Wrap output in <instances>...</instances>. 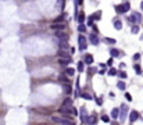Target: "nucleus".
Returning a JSON list of instances; mask_svg holds the SVG:
<instances>
[{
    "label": "nucleus",
    "mask_w": 143,
    "mask_h": 125,
    "mask_svg": "<svg viewBox=\"0 0 143 125\" xmlns=\"http://www.w3.org/2000/svg\"><path fill=\"white\" fill-rule=\"evenodd\" d=\"M88 113H86V109L85 107H81V121L83 124H88Z\"/></svg>",
    "instance_id": "7ed1b4c3"
},
{
    "label": "nucleus",
    "mask_w": 143,
    "mask_h": 125,
    "mask_svg": "<svg viewBox=\"0 0 143 125\" xmlns=\"http://www.w3.org/2000/svg\"><path fill=\"white\" fill-rule=\"evenodd\" d=\"M111 125H118V124H117V122H112V124Z\"/></svg>",
    "instance_id": "a18cd8bd"
},
{
    "label": "nucleus",
    "mask_w": 143,
    "mask_h": 125,
    "mask_svg": "<svg viewBox=\"0 0 143 125\" xmlns=\"http://www.w3.org/2000/svg\"><path fill=\"white\" fill-rule=\"evenodd\" d=\"M101 121H104V122H108V121H110L108 115H101Z\"/></svg>",
    "instance_id": "4c0bfd02"
},
{
    "label": "nucleus",
    "mask_w": 143,
    "mask_h": 125,
    "mask_svg": "<svg viewBox=\"0 0 143 125\" xmlns=\"http://www.w3.org/2000/svg\"><path fill=\"white\" fill-rule=\"evenodd\" d=\"M138 118H139V113H138V111H135V110H133V111H131V114H129V121H131V124H132V122H135Z\"/></svg>",
    "instance_id": "0eeeda50"
},
{
    "label": "nucleus",
    "mask_w": 143,
    "mask_h": 125,
    "mask_svg": "<svg viewBox=\"0 0 143 125\" xmlns=\"http://www.w3.org/2000/svg\"><path fill=\"white\" fill-rule=\"evenodd\" d=\"M115 11H117L118 14H124V13H127V8H125L124 4H117V6H115Z\"/></svg>",
    "instance_id": "9d476101"
},
{
    "label": "nucleus",
    "mask_w": 143,
    "mask_h": 125,
    "mask_svg": "<svg viewBox=\"0 0 143 125\" xmlns=\"http://www.w3.org/2000/svg\"><path fill=\"white\" fill-rule=\"evenodd\" d=\"M64 92L65 93H71V86H70V83H65V86H64Z\"/></svg>",
    "instance_id": "a878e982"
},
{
    "label": "nucleus",
    "mask_w": 143,
    "mask_h": 125,
    "mask_svg": "<svg viewBox=\"0 0 143 125\" xmlns=\"http://www.w3.org/2000/svg\"><path fill=\"white\" fill-rule=\"evenodd\" d=\"M58 57H60V59L71 60V57H70V54H68V51H67V50H58Z\"/></svg>",
    "instance_id": "9b49d317"
},
{
    "label": "nucleus",
    "mask_w": 143,
    "mask_h": 125,
    "mask_svg": "<svg viewBox=\"0 0 143 125\" xmlns=\"http://www.w3.org/2000/svg\"><path fill=\"white\" fill-rule=\"evenodd\" d=\"M78 43H79V50H86L88 47V42H86V38L83 35L78 36Z\"/></svg>",
    "instance_id": "f03ea898"
},
{
    "label": "nucleus",
    "mask_w": 143,
    "mask_h": 125,
    "mask_svg": "<svg viewBox=\"0 0 143 125\" xmlns=\"http://www.w3.org/2000/svg\"><path fill=\"white\" fill-rule=\"evenodd\" d=\"M110 54H111L112 57H121L120 54V50H117V49H110Z\"/></svg>",
    "instance_id": "2eb2a0df"
},
{
    "label": "nucleus",
    "mask_w": 143,
    "mask_h": 125,
    "mask_svg": "<svg viewBox=\"0 0 143 125\" xmlns=\"http://www.w3.org/2000/svg\"><path fill=\"white\" fill-rule=\"evenodd\" d=\"M77 68H78V71H79V72H82V71L85 70V61H78Z\"/></svg>",
    "instance_id": "f3484780"
},
{
    "label": "nucleus",
    "mask_w": 143,
    "mask_h": 125,
    "mask_svg": "<svg viewBox=\"0 0 143 125\" xmlns=\"http://www.w3.org/2000/svg\"><path fill=\"white\" fill-rule=\"evenodd\" d=\"M140 8H142V10H143V1H142V3H140Z\"/></svg>",
    "instance_id": "c03bdc74"
},
{
    "label": "nucleus",
    "mask_w": 143,
    "mask_h": 125,
    "mask_svg": "<svg viewBox=\"0 0 143 125\" xmlns=\"http://www.w3.org/2000/svg\"><path fill=\"white\" fill-rule=\"evenodd\" d=\"M111 117L112 118H118V117H120V109H112Z\"/></svg>",
    "instance_id": "a211bd4d"
},
{
    "label": "nucleus",
    "mask_w": 143,
    "mask_h": 125,
    "mask_svg": "<svg viewBox=\"0 0 143 125\" xmlns=\"http://www.w3.org/2000/svg\"><path fill=\"white\" fill-rule=\"evenodd\" d=\"M118 75H120V78H121V79H125V78H127V72H124V71L118 72Z\"/></svg>",
    "instance_id": "f704fd0d"
},
{
    "label": "nucleus",
    "mask_w": 143,
    "mask_h": 125,
    "mask_svg": "<svg viewBox=\"0 0 143 125\" xmlns=\"http://www.w3.org/2000/svg\"><path fill=\"white\" fill-rule=\"evenodd\" d=\"M127 113H128V107L125 104H122V106H121V110H120V118H121L122 121L127 118Z\"/></svg>",
    "instance_id": "423d86ee"
},
{
    "label": "nucleus",
    "mask_w": 143,
    "mask_h": 125,
    "mask_svg": "<svg viewBox=\"0 0 143 125\" xmlns=\"http://www.w3.org/2000/svg\"><path fill=\"white\" fill-rule=\"evenodd\" d=\"M88 72H89V75H90V74H96V72H97V68H96V67H92V68H89Z\"/></svg>",
    "instance_id": "72a5a7b5"
},
{
    "label": "nucleus",
    "mask_w": 143,
    "mask_h": 125,
    "mask_svg": "<svg viewBox=\"0 0 143 125\" xmlns=\"http://www.w3.org/2000/svg\"><path fill=\"white\" fill-rule=\"evenodd\" d=\"M93 18H95L96 21H99V20H100V18H101V11H96L95 14H93Z\"/></svg>",
    "instance_id": "b1692460"
},
{
    "label": "nucleus",
    "mask_w": 143,
    "mask_h": 125,
    "mask_svg": "<svg viewBox=\"0 0 143 125\" xmlns=\"http://www.w3.org/2000/svg\"><path fill=\"white\" fill-rule=\"evenodd\" d=\"M51 120H53V122L61 124V118H60V117H56V115H53V117H51Z\"/></svg>",
    "instance_id": "cd10ccee"
},
{
    "label": "nucleus",
    "mask_w": 143,
    "mask_h": 125,
    "mask_svg": "<svg viewBox=\"0 0 143 125\" xmlns=\"http://www.w3.org/2000/svg\"><path fill=\"white\" fill-rule=\"evenodd\" d=\"M85 64H93V56L92 54H86L85 56Z\"/></svg>",
    "instance_id": "ddd939ff"
},
{
    "label": "nucleus",
    "mask_w": 143,
    "mask_h": 125,
    "mask_svg": "<svg viewBox=\"0 0 143 125\" xmlns=\"http://www.w3.org/2000/svg\"><path fill=\"white\" fill-rule=\"evenodd\" d=\"M96 103H97L99 106H101V104H103V99H101V97H97V99H96Z\"/></svg>",
    "instance_id": "58836bf2"
},
{
    "label": "nucleus",
    "mask_w": 143,
    "mask_h": 125,
    "mask_svg": "<svg viewBox=\"0 0 143 125\" xmlns=\"http://www.w3.org/2000/svg\"><path fill=\"white\" fill-rule=\"evenodd\" d=\"M58 111H60V114H63V115H71V114H72V109H70V107H67V106H61Z\"/></svg>",
    "instance_id": "20e7f679"
},
{
    "label": "nucleus",
    "mask_w": 143,
    "mask_h": 125,
    "mask_svg": "<svg viewBox=\"0 0 143 125\" xmlns=\"http://www.w3.org/2000/svg\"><path fill=\"white\" fill-rule=\"evenodd\" d=\"M104 40H106L107 43H111V45H114V43H115V39H111V38H106Z\"/></svg>",
    "instance_id": "c9c22d12"
},
{
    "label": "nucleus",
    "mask_w": 143,
    "mask_h": 125,
    "mask_svg": "<svg viewBox=\"0 0 143 125\" xmlns=\"http://www.w3.org/2000/svg\"><path fill=\"white\" fill-rule=\"evenodd\" d=\"M54 36H56L58 40H68V35L64 33L63 31H57L56 33H54Z\"/></svg>",
    "instance_id": "39448f33"
},
{
    "label": "nucleus",
    "mask_w": 143,
    "mask_h": 125,
    "mask_svg": "<svg viewBox=\"0 0 143 125\" xmlns=\"http://www.w3.org/2000/svg\"><path fill=\"white\" fill-rule=\"evenodd\" d=\"M125 97H127V100H128V102H132V96H131L129 93H125Z\"/></svg>",
    "instance_id": "a19ab883"
},
{
    "label": "nucleus",
    "mask_w": 143,
    "mask_h": 125,
    "mask_svg": "<svg viewBox=\"0 0 143 125\" xmlns=\"http://www.w3.org/2000/svg\"><path fill=\"white\" fill-rule=\"evenodd\" d=\"M133 68H135V72H136L138 75H140V74H142V68H140V65H139V64H135V65H133Z\"/></svg>",
    "instance_id": "412c9836"
},
{
    "label": "nucleus",
    "mask_w": 143,
    "mask_h": 125,
    "mask_svg": "<svg viewBox=\"0 0 143 125\" xmlns=\"http://www.w3.org/2000/svg\"><path fill=\"white\" fill-rule=\"evenodd\" d=\"M63 106H67V107H71V106H72V99L67 97V99L64 100V104H63Z\"/></svg>",
    "instance_id": "aec40b11"
},
{
    "label": "nucleus",
    "mask_w": 143,
    "mask_h": 125,
    "mask_svg": "<svg viewBox=\"0 0 143 125\" xmlns=\"http://www.w3.org/2000/svg\"><path fill=\"white\" fill-rule=\"evenodd\" d=\"M79 96H81V97H83V99H86V100H92V96H90V94H88V93H81Z\"/></svg>",
    "instance_id": "c756f323"
},
{
    "label": "nucleus",
    "mask_w": 143,
    "mask_h": 125,
    "mask_svg": "<svg viewBox=\"0 0 143 125\" xmlns=\"http://www.w3.org/2000/svg\"><path fill=\"white\" fill-rule=\"evenodd\" d=\"M107 65H108V67H110V65H112V59H110V60L107 61Z\"/></svg>",
    "instance_id": "37998d69"
},
{
    "label": "nucleus",
    "mask_w": 143,
    "mask_h": 125,
    "mask_svg": "<svg viewBox=\"0 0 143 125\" xmlns=\"http://www.w3.org/2000/svg\"><path fill=\"white\" fill-rule=\"evenodd\" d=\"M140 21H142V16H140L139 13H136V11L129 17V22H131V24H139Z\"/></svg>",
    "instance_id": "f257e3e1"
},
{
    "label": "nucleus",
    "mask_w": 143,
    "mask_h": 125,
    "mask_svg": "<svg viewBox=\"0 0 143 125\" xmlns=\"http://www.w3.org/2000/svg\"><path fill=\"white\" fill-rule=\"evenodd\" d=\"M88 124H92V125L96 124V115H95V114H93L92 117H89V118H88Z\"/></svg>",
    "instance_id": "5701e85b"
},
{
    "label": "nucleus",
    "mask_w": 143,
    "mask_h": 125,
    "mask_svg": "<svg viewBox=\"0 0 143 125\" xmlns=\"http://www.w3.org/2000/svg\"><path fill=\"white\" fill-rule=\"evenodd\" d=\"M139 59H140V54H139V53H136V54H133V60H135V61H138Z\"/></svg>",
    "instance_id": "ea45409f"
},
{
    "label": "nucleus",
    "mask_w": 143,
    "mask_h": 125,
    "mask_svg": "<svg viewBox=\"0 0 143 125\" xmlns=\"http://www.w3.org/2000/svg\"><path fill=\"white\" fill-rule=\"evenodd\" d=\"M74 74H75V71H74L72 68H67V70H65V75H70V77H72Z\"/></svg>",
    "instance_id": "393cba45"
},
{
    "label": "nucleus",
    "mask_w": 143,
    "mask_h": 125,
    "mask_svg": "<svg viewBox=\"0 0 143 125\" xmlns=\"http://www.w3.org/2000/svg\"><path fill=\"white\" fill-rule=\"evenodd\" d=\"M117 86H118V89H121V90H125V89H127V86H125V82H124V81H118Z\"/></svg>",
    "instance_id": "6ab92c4d"
},
{
    "label": "nucleus",
    "mask_w": 143,
    "mask_h": 125,
    "mask_svg": "<svg viewBox=\"0 0 143 125\" xmlns=\"http://www.w3.org/2000/svg\"><path fill=\"white\" fill-rule=\"evenodd\" d=\"M70 45H68V40H60V45H58V50H67L68 51Z\"/></svg>",
    "instance_id": "6e6552de"
},
{
    "label": "nucleus",
    "mask_w": 143,
    "mask_h": 125,
    "mask_svg": "<svg viewBox=\"0 0 143 125\" xmlns=\"http://www.w3.org/2000/svg\"><path fill=\"white\" fill-rule=\"evenodd\" d=\"M114 28H115V29H118V31H120V29H121V28H122V22H121V21H120V20H115V21H114Z\"/></svg>",
    "instance_id": "dca6fc26"
},
{
    "label": "nucleus",
    "mask_w": 143,
    "mask_h": 125,
    "mask_svg": "<svg viewBox=\"0 0 143 125\" xmlns=\"http://www.w3.org/2000/svg\"><path fill=\"white\" fill-rule=\"evenodd\" d=\"M61 124L63 125H75L74 124V121L70 120V118H61Z\"/></svg>",
    "instance_id": "4468645a"
},
{
    "label": "nucleus",
    "mask_w": 143,
    "mask_h": 125,
    "mask_svg": "<svg viewBox=\"0 0 143 125\" xmlns=\"http://www.w3.org/2000/svg\"><path fill=\"white\" fill-rule=\"evenodd\" d=\"M117 74H118V71H117V70H115V68H110V70H108V75H117Z\"/></svg>",
    "instance_id": "c85d7f7f"
},
{
    "label": "nucleus",
    "mask_w": 143,
    "mask_h": 125,
    "mask_svg": "<svg viewBox=\"0 0 143 125\" xmlns=\"http://www.w3.org/2000/svg\"><path fill=\"white\" fill-rule=\"evenodd\" d=\"M89 39H90V43H92V45H95V46L99 45V36H97L96 33H90V38H89Z\"/></svg>",
    "instance_id": "f8f14e48"
},
{
    "label": "nucleus",
    "mask_w": 143,
    "mask_h": 125,
    "mask_svg": "<svg viewBox=\"0 0 143 125\" xmlns=\"http://www.w3.org/2000/svg\"><path fill=\"white\" fill-rule=\"evenodd\" d=\"M78 21H79V24H83V22H85V14H83V13H81V14H79Z\"/></svg>",
    "instance_id": "bb28decb"
},
{
    "label": "nucleus",
    "mask_w": 143,
    "mask_h": 125,
    "mask_svg": "<svg viewBox=\"0 0 143 125\" xmlns=\"http://www.w3.org/2000/svg\"><path fill=\"white\" fill-rule=\"evenodd\" d=\"M131 31H132V33H138V32H139V27H138V25H133Z\"/></svg>",
    "instance_id": "473e14b6"
},
{
    "label": "nucleus",
    "mask_w": 143,
    "mask_h": 125,
    "mask_svg": "<svg viewBox=\"0 0 143 125\" xmlns=\"http://www.w3.org/2000/svg\"><path fill=\"white\" fill-rule=\"evenodd\" d=\"M60 81H61L63 83H70V81H68V78H67L65 75H61V77H60Z\"/></svg>",
    "instance_id": "2f4dec72"
},
{
    "label": "nucleus",
    "mask_w": 143,
    "mask_h": 125,
    "mask_svg": "<svg viewBox=\"0 0 143 125\" xmlns=\"http://www.w3.org/2000/svg\"><path fill=\"white\" fill-rule=\"evenodd\" d=\"M51 29L53 31H64L65 29V25L64 24H51Z\"/></svg>",
    "instance_id": "1a4fd4ad"
},
{
    "label": "nucleus",
    "mask_w": 143,
    "mask_h": 125,
    "mask_svg": "<svg viewBox=\"0 0 143 125\" xmlns=\"http://www.w3.org/2000/svg\"><path fill=\"white\" fill-rule=\"evenodd\" d=\"M78 31H79V32H82V33H83V32L86 31V27H85V25H83V24H79V25H78Z\"/></svg>",
    "instance_id": "7c9ffc66"
},
{
    "label": "nucleus",
    "mask_w": 143,
    "mask_h": 125,
    "mask_svg": "<svg viewBox=\"0 0 143 125\" xmlns=\"http://www.w3.org/2000/svg\"><path fill=\"white\" fill-rule=\"evenodd\" d=\"M93 21H95V18H93V17H89L86 24H88V25H93Z\"/></svg>",
    "instance_id": "e433bc0d"
},
{
    "label": "nucleus",
    "mask_w": 143,
    "mask_h": 125,
    "mask_svg": "<svg viewBox=\"0 0 143 125\" xmlns=\"http://www.w3.org/2000/svg\"><path fill=\"white\" fill-rule=\"evenodd\" d=\"M124 6H125V8H127V11H129V8H131V4H129V3H125V4H124Z\"/></svg>",
    "instance_id": "79ce46f5"
},
{
    "label": "nucleus",
    "mask_w": 143,
    "mask_h": 125,
    "mask_svg": "<svg viewBox=\"0 0 143 125\" xmlns=\"http://www.w3.org/2000/svg\"><path fill=\"white\" fill-rule=\"evenodd\" d=\"M58 62H60L61 65H68V64L71 62V60H67V59H58Z\"/></svg>",
    "instance_id": "4be33fe9"
}]
</instances>
